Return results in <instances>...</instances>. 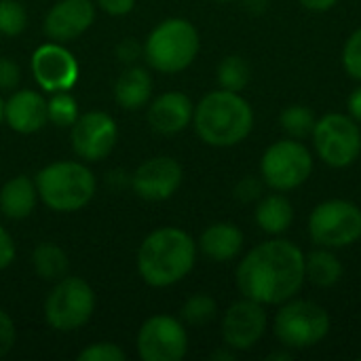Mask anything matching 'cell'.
Returning <instances> with one entry per match:
<instances>
[{
    "label": "cell",
    "mask_w": 361,
    "mask_h": 361,
    "mask_svg": "<svg viewBox=\"0 0 361 361\" xmlns=\"http://www.w3.org/2000/svg\"><path fill=\"white\" fill-rule=\"evenodd\" d=\"M305 281V252L281 237L252 247L235 271L241 296L264 307H279L294 298Z\"/></svg>",
    "instance_id": "obj_1"
},
{
    "label": "cell",
    "mask_w": 361,
    "mask_h": 361,
    "mask_svg": "<svg viewBox=\"0 0 361 361\" xmlns=\"http://www.w3.org/2000/svg\"><path fill=\"white\" fill-rule=\"evenodd\" d=\"M197 241L178 226H161L137 250V273L150 288H171L186 279L197 262Z\"/></svg>",
    "instance_id": "obj_2"
},
{
    "label": "cell",
    "mask_w": 361,
    "mask_h": 361,
    "mask_svg": "<svg viewBox=\"0 0 361 361\" xmlns=\"http://www.w3.org/2000/svg\"><path fill=\"white\" fill-rule=\"evenodd\" d=\"M192 127L203 144L212 148H233L250 137L254 129V108L237 91H209L195 106Z\"/></svg>",
    "instance_id": "obj_3"
},
{
    "label": "cell",
    "mask_w": 361,
    "mask_h": 361,
    "mask_svg": "<svg viewBox=\"0 0 361 361\" xmlns=\"http://www.w3.org/2000/svg\"><path fill=\"white\" fill-rule=\"evenodd\" d=\"M34 184L38 199L55 214L80 212L97 190V180L85 161H53L34 176Z\"/></svg>",
    "instance_id": "obj_4"
},
{
    "label": "cell",
    "mask_w": 361,
    "mask_h": 361,
    "mask_svg": "<svg viewBox=\"0 0 361 361\" xmlns=\"http://www.w3.org/2000/svg\"><path fill=\"white\" fill-rule=\"evenodd\" d=\"M201 51V36L192 21L169 17L157 23L144 40L148 68L161 74H178L192 66Z\"/></svg>",
    "instance_id": "obj_5"
},
{
    "label": "cell",
    "mask_w": 361,
    "mask_h": 361,
    "mask_svg": "<svg viewBox=\"0 0 361 361\" xmlns=\"http://www.w3.org/2000/svg\"><path fill=\"white\" fill-rule=\"evenodd\" d=\"M330 313L322 305L296 296L279 305L273 317V334L290 351H305L319 345L330 334Z\"/></svg>",
    "instance_id": "obj_6"
},
{
    "label": "cell",
    "mask_w": 361,
    "mask_h": 361,
    "mask_svg": "<svg viewBox=\"0 0 361 361\" xmlns=\"http://www.w3.org/2000/svg\"><path fill=\"white\" fill-rule=\"evenodd\" d=\"M95 313V292L80 279L66 275L55 281L49 296L44 298L42 315L51 330L68 334L80 330Z\"/></svg>",
    "instance_id": "obj_7"
},
{
    "label": "cell",
    "mask_w": 361,
    "mask_h": 361,
    "mask_svg": "<svg viewBox=\"0 0 361 361\" xmlns=\"http://www.w3.org/2000/svg\"><path fill=\"white\" fill-rule=\"evenodd\" d=\"M315 169V159L302 140L286 137L273 142L260 159L262 182L277 192L300 188Z\"/></svg>",
    "instance_id": "obj_8"
},
{
    "label": "cell",
    "mask_w": 361,
    "mask_h": 361,
    "mask_svg": "<svg viewBox=\"0 0 361 361\" xmlns=\"http://www.w3.org/2000/svg\"><path fill=\"white\" fill-rule=\"evenodd\" d=\"M317 159L332 169L351 167L361 154V125L343 112H330L317 118L311 133Z\"/></svg>",
    "instance_id": "obj_9"
},
{
    "label": "cell",
    "mask_w": 361,
    "mask_h": 361,
    "mask_svg": "<svg viewBox=\"0 0 361 361\" xmlns=\"http://www.w3.org/2000/svg\"><path fill=\"white\" fill-rule=\"evenodd\" d=\"M307 228L319 247H349L361 239V207L347 199H328L315 205Z\"/></svg>",
    "instance_id": "obj_10"
},
{
    "label": "cell",
    "mask_w": 361,
    "mask_h": 361,
    "mask_svg": "<svg viewBox=\"0 0 361 361\" xmlns=\"http://www.w3.org/2000/svg\"><path fill=\"white\" fill-rule=\"evenodd\" d=\"M135 347L144 361H182L188 353L186 324L173 315H152L140 326Z\"/></svg>",
    "instance_id": "obj_11"
},
{
    "label": "cell",
    "mask_w": 361,
    "mask_h": 361,
    "mask_svg": "<svg viewBox=\"0 0 361 361\" xmlns=\"http://www.w3.org/2000/svg\"><path fill=\"white\" fill-rule=\"evenodd\" d=\"M70 142L74 154L85 163L106 159L118 142V125L104 110H89L70 127Z\"/></svg>",
    "instance_id": "obj_12"
},
{
    "label": "cell",
    "mask_w": 361,
    "mask_h": 361,
    "mask_svg": "<svg viewBox=\"0 0 361 361\" xmlns=\"http://www.w3.org/2000/svg\"><path fill=\"white\" fill-rule=\"evenodd\" d=\"M267 328H269V315L264 311V305L243 296L241 300L233 302L224 311L220 334L226 347H231L237 353H243L254 349L262 341Z\"/></svg>",
    "instance_id": "obj_13"
},
{
    "label": "cell",
    "mask_w": 361,
    "mask_h": 361,
    "mask_svg": "<svg viewBox=\"0 0 361 361\" xmlns=\"http://www.w3.org/2000/svg\"><path fill=\"white\" fill-rule=\"evenodd\" d=\"M30 70L38 87L47 93L70 91L78 82V74H80L74 53L63 42H55V40L40 44L32 53Z\"/></svg>",
    "instance_id": "obj_14"
},
{
    "label": "cell",
    "mask_w": 361,
    "mask_h": 361,
    "mask_svg": "<svg viewBox=\"0 0 361 361\" xmlns=\"http://www.w3.org/2000/svg\"><path fill=\"white\" fill-rule=\"evenodd\" d=\"M184 180V169L173 157H152L146 159L129 178L131 190L144 201H167L171 199Z\"/></svg>",
    "instance_id": "obj_15"
},
{
    "label": "cell",
    "mask_w": 361,
    "mask_h": 361,
    "mask_svg": "<svg viewBox=\"0 0 361 361\" xmlns=\"http://www.w3.org/2000/svg\"><path fill=\"white\" fill-rule=\"evenodd\" d=\"M95 21L93 0H57L44 15L42 32L49 40L70 42L80 38Z\"/></svg>",
    "instance_id": "obj_16"
},
{
    "label": "cell",
    "mask_w": 361,
    "mask_h": 361,
    "mask_svg": "<svg viewBox=\"0 0 361 361\" xmlns=\"http://www.w3.org/2000/svg\"><path fill=\"white\" fill-rule=\"evenodd\" d=\"M195 104L182 91H165L148 102V125L152 131L161 135H176L182 133L186 127L192 125Z\"/></svg>",
    "instance_id": "obj_17"
},
{
    "label": "cell",
    "mask_w": 361,
    "mask_h": 361,
    "mask_svg": "<svg viewBox=\"0 0 361 361\" xmlns=\"http://www.w3.org/2000/svg\"><path fill=\"white\" fill-rule=\"evenodd\" d=\"M4 123L21 135L38 133L49 123L47 99L34 89H19L4 99Z\"/></svg>",
    "instance_id": "obj_18"
},
{
    "label": "cell",
    "mask_w": 361,
    "mask_h": 361,
    "mask_svg": "<svg viewBox=\"0 0 361 361\" xmlns=\"http://www.w3.org/2000/svg\"><path fill=\"white\" fill-rule=\"evenodd\" d=\"M243 245H245V235L233 222L209 224L197 241L199 252L209 262H218V264H224V262L239 258L243 252Z\"/></svg>",
    "instance_id": "obj_19"
},
{
    "label": "cell",
    "mask_w": 361,
    "mask_h": 361,
    "mask_svg": "<svg viewBox=\"0 0 361 361\" xmlns=\"http://www.w3.org/2000/svg\"><path fill=\"white\" fill-rule=\"evenodd\" d=\"M152 87L154 82L150 70L131 63L121 72V76L114 82V102L123 110H140L148 106V102L152 99Z\"/></svg>",
    "instance_id": "obj_20"
},
{
    "label": "cell",
    "mask_w": 361,
    "mask_h": 361,
    "mask_svg": "<svg viewBox=\"0 0 361 361\" xmlns=\"http://www.w3.org/2000/svg\"><path fill=\"white\" fill-rule=\"evenodd\" d=\"M38 203V190L30 176H15L0 188V214L8 220H25Z\"/></svg>",
    "instance_id": "obj_21"
},
{
    "label": "cell",
    "mask_w": 361,
    "mask_h": 361,
    "mask_svg": "<svg viewBox=\"0 0 361 361\" xmlns=\"http://www.w3.org/2000/svg\"><path fill=\"white\" fill-rule=\"evenodd\" d=\"M254 220L258 228L271 237H281L290 231L294 222V205L283 192H271L267 197H260L256 203Z\"/></svg>",
    "instance_id": "obj_22"
},
{
    "label": "cell",
    "mask_w": 361,
    "mask_h": 361,
    "mask_svg": "<svg viewBox=\"0 0 361 361\" xmlns=\"http://www.w3.org/2000/svg\"><path fill=\"white\" fill-rule=\"evenodd\" d=\"M345 275L341 258L330 247H319L305 254V279L317 288H332Z\"/></svg>",
    "instance_id": "obj_23"
},
{
    "label": "cell",
    "mask_w": 361,
    "mask_h": 361,
    "mask_svg": "<svg viewBox=\"0 0 361 361\" xmlns=\"http://www.w3.org/2000/svg\"><path fill=\"white\" fill-rule=\"evenodd\" d=\"M32 269L42 281L55 283V281H59V279H63L68 275L70 258L63 252V247H59L57 243L42 241L32 252Z\"/></svg>",
    "instance_id": "obj_24"
},
{
    "label": "cell",
    "mask_w": 361,
    "mask_h": 361,
    "mask_svg": "<svg viewBox=\"0 0 361 361\" xmlns=\"http://www.w3.org/2000/svg\"><path fill=\"white\" fill-rule=\"evenodd\" d=\"M315 123H317V116L315 112L305 106V104H292V106H286L279 114V125L281 129L288 133V137H294V140H305V137H311L313 129H315Z\"/></svg>",
    "instance_id": "obj_25"
},
{
    "label": "cell",
    "mask_w": 361,
    "mask_h": 361,
    "mask_svg": "<svg viewBox=\"0 0 361 361\" xmlns=\"http://www.w3.org/2000/svg\"><path fill=\"white\" fill-rule=\"evenodd\" d=\"M216 78H218L220 89L241 93L250 85L252 70H250V63L241 55H226L216 70Z\"/></svg>",
    "instance_id": "obj_26"
},
{
    "label": "cell",
    "mask_w": 361,
    "mask_h": 361,
    "mask_svg": "<svg viewBox=\"0 0 361 361\" xmlns=\"http://www.w3.org/2000/svg\"><path fill=\"white\" fill-rule=\"evenodd\" d=\"M47 112H49V123L59 129H70L80 116L78 102L74 99L70 91L51 93V97L47 99Z\"/></svg>",
    "instance_id": "obj_27"
},
{
    "label": "cell",
    "mask_w": 361,
    "mask_h": 361,
    "mask_svg": "<svg viewBox=\"0 0 361 361\" xmlns=\"http://www.w3.org/2000/svg\"><path fill=\"white\" fill-rule=\"evenodd\" d=\"M218 315V305L209 294H192L180 309V319L186 326H205Z\"/></svg>",
    "instance_id": "obj_28"
},
{
    "label": "cell",
    "mask_w": 361,
    "mask_h": 361,
    "mask_svg": "<svg viewBox=\"0 0 361 361\" xmlns=\"http://www.w3.org/2000/svg\"><path fill=\"white\" fill-rule=\"evenodd\" d=\"M27 27V11L19 0H0V34L19 36Z\"/></svg>",
    "instance_id": "obj_29"
},
{
    "label": "cell",
    "mask_w": 361,
    "mask_h": 361,
    "mask_svg": "<svg viewBox=\"0 0 361 361\" xmlns=\"http://www.w3.org/2000/svg\"><path fill=\"white\" fill-rule=\"evenodd\" d=\"M341 61H343L345 72H347L351 78L361 80V27H357V30L347 38V42L343 44Z\"/></svg>",
    "instance_id": "obj_30"
},
{
    "label": "cell",
    "mask_w": 361,
    "mask_h": 361,
    "mask_svg": "<svg viewBox=\"0 0 361 361\" xmlns=\"http://www.w3.org/2000/svg\"><path fill=\"white\" fill-rule=\"evenodd\" d=\"M78 361H125L127 360V353L110 343V341H104V343H91L89 347H85L78 355Z\"/></svg>",
    "instance_id": "obj_31"
},
{
    "label": "cell",
    "mask_w": 361,
    "mask_h": 361,
    "mask_svg": "<svg viewBox=\"0 0 361 361\" xmlns=\"http://www.w3.org/2000/svg\"><path fill=\"white\" fill-rule=\"evenodd\" d=\"M17 343V328L13 317L0 309V357H4Z\"/></svg>",
    "instance_id": "obj_32"
},
{
    "label": "cell",
    "mask_w": 361,
    "mask_h": 361,
    "mask_svg": "<svg viewBox=\"0 0 361 361\" xmlns=\"http://www.w3.org/2000/svg\"><path fill=\"white\" fill-rule=\"evenodd\" d=\"M21 80V68L8 57H0V91H15Z\"/></svg>",
    "instance_id": "obj_33"
},
{
    "label": "cell",
    "mask_w": 361,
    "mask_h": 361,
    "mask_svg": "<svg viewBox=\"0 0 361 361\" xmlns=\"http://www.w3.org/2000/svg\"><path fill=\"white\" fill-rule=\"evenodd\" d=\"M262 178H243L237 186H235V197L241 201V203H252V201H258L262 197Z\"/></svg>",
    "instance_id": "obj_34"
},
{
    "label": "cell",
    "mask_w": 361,
    "mask_h": 361,
    "mask_svg": "<svg viewBox=\"0 0 361 361\" xmlns=\"http://www.w3.org/2000/svg\"><path fill=\"white\" fill-rule=\"evenodd\" d=\"M17 256V245L11 237V233L0 224V271L8 269Z\"/></svg>",
    "instance_id": "obj_35"
},
{
    "label": "cell",
    "mask_w": 361,
    "mask_h": 361,
    "mask_svg": "<svg viewBox=\"0 0 361 361\" xmlns=\"http://www.w3.org/2000/svg\"><path fill=\"white\" fill-rule=\"evenodd\" d=\"M95 6L102 8L106 15L123 17V15H129L135 8V0H95Z\"/></svg>",
    "instance_id": "obj_36"
},
{
    "label": "cell",
    "mask_w": 361,
    "mask_h": 361,
    "mask_svg": "<svg viewBox=\"0 0 361 361\" xmlns=\"http://www.w3.org/2000/svg\"><path fill=\"white\" fill-rule=\"evenodd\" d=\"M140 55H144V44L140 47L133 38H125V40L118 42V47H116V57H118L121 61L129 63V66L135 63Z\"/></svg>",
    "instance_id": "obj_37"
},
{
    "label": "cell",
    "mask_w": 361,
    "mask_h": 361,
    "mask_svg": "<svg viewBox=\"0 0 361 361\" xmlns=\"http://www.w3.org/2000/svg\"><path fill=\"white\" fill-rule=\"evenodd\" d=\"M298 2L302 4V8H307L311 13H326L338 4V0H298Z\"/></svg>",
    "instance_id": "obj_38"
},
{
    "label": "cell",
    "mask_w": 361,
    "mask_h": 361,
    "mask_svg": "<svg viewBox=\"0 0 361 361\" xmlns=\"http://www.w3.org/2000/svg\"><path fill=\"white\" fill-rule=\"evenodd\" d=\"M347 110H349V114L361 125V85L357 89L351 91V95L347 99Z\"/></svg>",
    "instance_id": "obj_39"
},
{
    "label": "cell",
    "mask_w": 361,
    "mask_h": 361,
    "mask_svg": "<svg viewBox=\"0 0 361 361\" xmlns=\"http://www.w3.org/2000/svg\"><path fill=\"white\" fill-rule=\"evenodd\" d=\"M214 361H235L237 360V351H233L231 347H226V345H222V349H218V351H214L212 355H209Z\"/></svg>",
    "instance_id": "obj_40"
},
{
    "label": "cell",
    "mask_w": 361,
    "mask_h": 361,
    "mask_svg": "<svg viewBox=\"0 0 361 361\" xmlns=\"http://www.w3.org/2000/svg\"><path fill=\"white\" fill-rule=\"evenodd\" d=\"M269 360H271V361L292 360V351H290V349H288V351H273V353L269 355Z\"/></svg>",
    "instance_id": "obj_41"
},
{
    "label": "cell",
    "mask_w": 361,
    "mask_h": 361,
    "mask_svg": "<svg viewBox=\"0 0 361 361\" xmlns=\"http://www.w3.org/2000/svg\"><path fill=\"white\" fill-rule=\"evenodd\" d=\"M4 121V99H2V95H0V123Z\"/></svg>",
    "instance_id": "obj_42"
},
{
    "label": "cell",
    "mask_w": 361,
    "mask_h": 361,
    "mask_svg": "<svg viewBox=\"0 0 361 361\" xmlns=\"http://www.w3.org/2000/svg\"><path fill=\"white\" fill-rule=\"evenodd\" d=\"M214 2H235V0H214Z\"/></svg>",
    "instance_id": "obj_43"
}]
</instances>
